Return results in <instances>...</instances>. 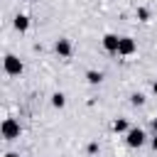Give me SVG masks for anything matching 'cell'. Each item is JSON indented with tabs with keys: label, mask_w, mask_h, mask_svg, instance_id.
<instances>
[{
	"label": "cell",
	"mask_w": 157,
	"mask_h": 157,
	"mask_svg": "<svg viewBox=\"0 0 157 157\" xmlns=\"http://www.w3.org/2000/svg\"><path fill=\"white\" fill-rule=\"evenodd\" d=\"M118 47H120V37H118V34H105V37H103V49H105V52L118 54Z\"/></svg>",
	"instance_id": "5b68a950"
},
{
	"label": "cell",
	"mask_w": 157,
	"mask_h": 157,
	"mask_svg": "<svg viewBox=\"0 0 157 157\" xmlns=\"http://www.w3.org/2000/svg\"><path fill=\"white\" fill-rule=\"evenodd\" d=\"M5 157H20V155H17V152H7Z\"/></svg>",
	"instance_id": "2e32d148"
},
{
	"label": "cell",
	"mask_w": 157,
	"mask_h": 157,
	"mask_svg": "<svg viewBox=\"0 0 157 157\" xmlns=\"http://www.w3.org/2000/svg\"><path fill=\"white\" fill-rule=\"evenodd\" d=\"M52 105H54V108H64V105H66V96H64L61 91H56V93L52 96Z\"/></svg>",
	"instance_id": "9c48e42d"
},
{
	"label": "cell",
	"mask_w": 157,
	"mask_h": 157,
	"mask_svg": "<svg viewBox=\"0 0 157 157\" xmlns=\"http://www.w3.org/2000/svg\"><path fill=\"white\" fill-rule=\"evenodd\" d=\"M86 81L93 83V86H98V83L103 81V74H101V71H86Z\"/></svg>",
	"instance_id": "ba28073f"
},
{
	"label": "cell",
	"mask_w": 157,
	"mask_h": 157,
	"mask_svg": "<svg viewBox=\"0 0 157 157\" xmlns=\"http://www.w3.org/2000/svg\"><path fill=\"white\" fill-rule=\"evenodd\" d=\"M96 152H98V142H91L88 145V155H96Z\"/></svg>",
	"instance_id": "4fadbf2b"
},
{
	"label": "cell",
	"mask_w": 157,
	"mask_h": 157,
	"mask_svg": "<svg viewBox=\"0 0 157 157\" xmlns=\"http://www.w3.org/2000/svg\"><path fill=\"white\" fill-rule=\"evenodd\" d=\"M150 145H152V150H157V135L152 137V142H150Z\"/></svg>",
	"instance_id": "9a60e30c"
},
{
	"label": "cell",
	"mask_w": 157,
	"mask_h": 157,
	"mask_svg": "<svg viewBox=\"0 0 157 157\" xmlns=\"http://www.w3.org/2000/svg\"><path fill=\"white\" fill-rule=\"evenodd\" d=\"M125 142H128V147H142V145H145V130L130 128V130L125 132Z\"/></svg>",
	"instance_id": "7a4b0ae2"
},
{
	"label": "cell",
	"mask_w": 157,
	"mask_h": 157,
	"mask_svg": "<svg viewBox=\"0 0 157 157\" xmlns=\"http://www.w3.org/2000/svg\"><path fill=\"white\" fill-rule=\"evenodd\" d=\"M130 103H132V105H142V103H145V96H142V93H132V96H130Z\"/></svg>",
	"instance_id": "8fae6325"
},
{
	"label": "cell",
	"mask_w": 157,
	"mask_h": 157,
	"mask_svg": "<svg viewBox=\"0 0 157 157\" xmlns=\"http://www.w3.org/2000/svg\"><path fill=\"white\" fill-rule=\"evenodd\" d=\"M54 52L59 54V56H71V42L69 39H56V44H54Z\"/></svg>",
	"instance_id": "8992f818"
},
{
	"label": "cell",
	"mask_w": 157,
	"mask_h": 157,
	"mask_svg": "<svg viewBox=\"0 0 157 157\" xmlns=\"http://www.w3.org/2000/svg\"><path fill=\"white\" fill-rule=\"evenodd\" d=\"M113 130H115V132H128V130H130V128H128V120L118 118V120L113 123Z\"/></svg>",
	"instance_id": "30bf717a"
},
{
	"label": "cell",
	"mask_w": 157,
	"mask_h": 157,
	"mask_svg": "<svg viewBox=\"0 0 157 157\" xmlns=\"http://www.w3.org/2000/svg\"><path fill=\"white\" fill-rule=\"evenodd\" d=\"M2 64H5V71H7L10 76H17V74H22V69H25V66H22V61H20L15 54H7Z\"/></svg>",
	"instance_id": "3957f363"
},
{
	"label": "cell",
	"mask_w": 157,
	"mask_h": 157,
	"mask_svg": "<svg viewBox=\"0 0 157 157\" xmlns=\"http://www.w3.org/2000/svg\"><path fill=\"white\" fill-rule=\"evenodd\" d=\"M12 25H15L17 32H27V27H29V17H27V15H17Z\"/></svg>",
	"instance_id": "52a82bcc"
},
{
	"label": "cell",
	"mask_w": 157,
	"mask_h": 157,
	"mask_svg": "<svg viewBox=\"0 0 157 157\" xmlns=\"http://www.w3.org/2000/svg\"><path fill=\"white\" fill-rule=\"evenodd\" d=\"M152 91H155V93H157V81H155V83H152Z\"/></svg>",
	"instance_id": "e0dca14e"
},
{
	"label": "cell",
	"mask_w": 157,
	"mask_h": 157,
	"mask_svg": "<svg viewBox=\"0 0 157 157\" xmlns=\"http://www.w3.org/2000/svg\"><path fill=\"white\" fill-rule=\"evenodd\" d=\"M147 17H150V12H147L145 7H140V10H137V20H140V22H147Z\"/></svg>",
	"instance_id": "7c38bea8"
},
{
	"label": "cell",
	"mask_w": 157,
	"mask_h": 157,
	"mask_svg": "<svg viewBox=\"0 0 157 157\" xmlns=\"http://www.w3.org/2000/svg\"><path fill=\"white\" fill-rule=\"evenodd\" d=\"M150 125H152V130H155V135H157V118H152V120H150Z\"/></svg>",
	"instance_id": "5bb4252c"
},
{
	"label": "cell",
	"mask_w": 157,
	"mask_h": 157,
	"mask_svg": "<svg viewBox=\"0 0 157 157\" xmlns=\"http://www.w3.org/2000/svg\"><path fill=\"white\" fill-rule=\"evenodd\" d=\"M2 137H5V140L20 137V123H17L15 118H5V120H2Z\"/></svg>",
	"instance_id": "6da1fadb"
},
{
	"label": "cell",
	"mask_w": 157,
	"mask_h": 157,
	"mask_svg": "<svg viewBox=\"0 0 157 157\" xmlns=\"http://www.w3.org/2000/svg\"><path fill=\"white\" fill-rule=\"evenodd\" d=\"M135 52H137V44H135V39H132V37H120L118 54H120V56H130V54H135Z\"/></svg>",
	"instance_id": "277c9868"
}]
</instances>
